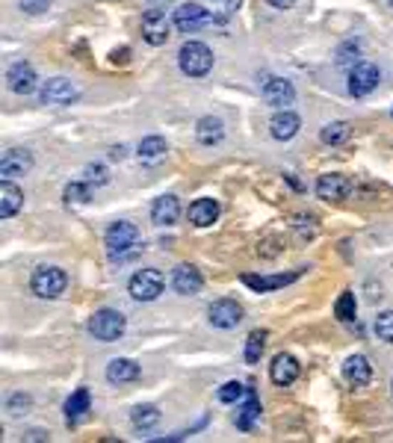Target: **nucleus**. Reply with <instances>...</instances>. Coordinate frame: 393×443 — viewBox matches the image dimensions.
<instances>
[{
	"mask_svg": "<svg viewBox=\"0 0 393 443\" xmlns=\"http://www.w3.org/2000/svg\"><path fill=\"white\" fill-rule=\"evenodd\" d=\"M140 246V228L133 222H112L107 231V251L112 260H125Z\"/></svg>",
	"mask_w": 393,
	"mask_h": 443,
	"instance_id": "nucleus-1",
	"label": "nucleus"
},
{
	"mask_svg": "<svg viewBox=\"0 0 393 443\" xmlns=\"http://www.w3.org/2000/svg\"><path fill=\"white\" fill-rule=\"evenodd\" d=\"M127 328V319L125 313L119 311H112V308H104V311H98L92 319H89V331L95 340H101V343H115Z\"/></svg>",
	"mask_w": 393,
	"mask_h": 443,
	"instance_id": "nucleus-2",
	"label": "nucleus"
},
{
	"mask_svg": "<svg viewBox=\"0 0 393 443\" xmlns=\"http://www.w3.org/2000/svg\"><path fill=\"white\" fill-rule=\"evenodd\" d=\"M178 66L187 77H204L213 68V51L204 42H187L178 53Z\"/></svg>",
	"mask_w": 393,
	"mask_h": 443,
	"instance_id": "nucleus-3",
	"label": "nucleus"
},
{
	"mask_svg": "<svg viewBox=\"0 0 393 443\" xmlns=\"http://www.w3.org/2000/svg\"><path fill=\"white\" fill-rule=\"evenodd\" d=\"M30 287L38 298H60L68 287V278L60 266H38L33 272V281H30Z\"/></svg>",
	"mask_w": 393,
	"mask_h": 443,
	"instance_id": "nucleus-4",
	"label": "nucleus"
},
{
	"mask_svg": "<svg viewBox=\"0 0 393 443\" xmlns=\"http://www.w3.org/2000/svg\"><path fill=\"white\" fill-rule=\"evenodd\" d=\"M163 284H166L163 272H157V269H140V272L130 278L127 290H130V296L136 301H154V298H160Z\"/></svg>",
	"mask_w": 393,
	"mask_h": 443,
	"instance_id": "nucleus-5",
	"label": "nucleus"
},
{
	"mask_svg": "<svg viewBox=\"0 0 393 443\" xmlns=\"http://www.w3.org/2000/svg\"><path fill=\"white\" fill-rule=\"evenodd\" d=\"M169 30H172V24H169V18H166V12L160 6H151L142 15V38H145L148 45H154V48L166 45L169 36H172Z\"/></svg>",
	"mask_w": 393,
	"mask_h": 443,
	"instance_id": "nucleus-6",
	"label": "nucleus"
},
{
	"mask_svg": "<svg viewBox=\"0 0 393 443\" xmlns=\"http://www.w3.org/2000/svg\"><path fill=\"white\" fill-rule=\"evenodd\" d=\"M379 80H382V74H379V68L372 63L352 66V71H349V95L352 98H364V95H370L372 89L379 86Z\"/></svg>",
	"mask_w": 393,
	"mask_h": 443,
	"instance_id": "nucleus-7",
	"label": "nucleus"
},
{
	"mask_svg": "<svg viewBox=\"0 0 393 443\" xmlns=\"http://www.w3.org/2000/svg\"><path fill=\"white\" fill-rule=\"evenodd\" d=\"M172 21H174V27H178L181 33H195V30H201L210 21V12L201 4H181L178 9H174Z\"/></svg>",
	"mask_w": 393,
	"mask_h": 443,
	"instance_id": "nucleus-8",
	"label": "nucleus"
},
{
	"mask_svg": "<svg viewBox=\"0 0 393 443\" xmlns=\"http://www.w3.org/2000/svg\"><path fill=\"white\" fill-rule=\"evenodd\" d=\"M207 316H210V322L216 328H237L243 322V308L234 298H219V301H213L210 305Z\"/></svg>",
	"mask_w": 393,
	"mask_h": 443,
	"instance_id": "nucleus-9",
	"label": "nucleus"
},
{
	"mask_svg": "<svg viewBox=\"0 0 393 443\" xmlns=\"http://www.w3.org/2000/svg\"><path fill=\"white\" fill-rule=\"evenodd\" d=\"M269 378L275 381L278 387H287L293 385V381L299 378V360L293 358V355H275L272 358V364H269Z\"/></svg>",
	"mask_w": 393,
	"mask_h": 443,
	"instance_id": "nucleus-10",
	"label": "nucleus"
},
{
	"mask_svg": "<svg viewBox=\"0 0 393 443\" xmlns=\"http://www.w3.org/2000/svg\"><path fill=\"white\" fill-rule=\"evenodd\" d=\"M77 98V89L71 86V80L66 77H53L42 86V104H53V107H63V104H71Z\"/></svg>",
	"mask_w": 393,
	"mask_h": 443,
	"instance_id": "nucleus-11",
	"label": "nucleus"
},
{
	"mask_svg": "<svg viewBox=\"0 0 393 443\" xmlns=\"http://www.w3.org/2000/svg\"><path fill=\"white\" fill-rule=\"evenodd\" d=\"M201 284H204V278H201V272L195 269L192 264H181L178 269L172 272V287H174V293H181V296H195L201 290Z\"/></svg>",
	"mask_w": 393,
	"mask_h": 443,
	"instance_id": "nucleus-12",
	"label": "nucleus"
},
{
	"mask_svg": "<svg viewBox=\"0 0 393 443\" xmlns=\"http://www.w3.org/2000/svg\"><path fill=\"white\" fill-rule=\"evenodd\" d=\"M352 192V180L346 174H323L317 180V195L325 201H343Z\"/></svg>",
	"mask_w": 393,
	"mask_h": 443,
	"instance_id": "nucleus-13",
	"label": "nucleus"
},
{
	"mask_svg": "<svg viewBox=\"0 0 393 443\" xmlns=\"http://www.w3.org/2000/svg\"><path fill=\"white\" fill-rule=\"evenodd\" d=\"M30 169H33V157L24 148H9L4 157H0V174L9 177V180L18 174H27Z\"/></svg>",
	"mask_w": 393,
	"mask_h": 443,
	"instance_id": "nucleus-14",
	"label": "nucleus"
},
{
	"mask_svg": "<svg viewBox=\"0 0 393 443\" xmlns=\"http://www.w3.org/2000/svg\"><path fill=\"white\" fill-rule=\"evenodd\" d=\"M293 98H296V89H293L290 80L272 77L263 83V100L269 107H287V104H293Z\"/></svg>",
	"mask_w": 393,
	"mask_h": 443,
	"instance_id": "nucleus-15",
	"label": "nucleus"
},
{
	"mask_svg": "<svg viewBox=\"0 0 393 443\" xmlns=\"http://www.w3.org/2000/svg\"><path fill=\"white\" fill-rule=\"evenodd\" d=\"M6 86L15 95H30L36 89V71H33V66L30 63H15L6 71Z\"/></svg>",
	"mask_w": 393,
	"mask_h": 443,
	"instance_id": "nucleus-16",
	"label": "nucleus"
},
{
	"mask_svg": "<svg viewBox=\"0 0 393 443\" xmlns=\"http://www.w3.org/2000/svg\"><path fill=\"white\" fill-rule=\"evenodd\" d=\"M299 127H302V118L296 113H290V110L275 113L272 122H269V133L278 139V142H290V139L299 133Z\"/></svg>",
	"mask_w": 393,
	"mask_h": 443,
	"instance_id": "nucleus-17",
	"label": "nucleus"
},
{
	"mask_svg": "<svg viewBox=\"0 0 393 443\" xmlns=\"http://www.w3.org/2000/svg\"><path fill=\"white\" fill-rule=\"evenodd\" d=\"M181 216V201L174 195H160L151 204V222L154 225H174Z\"/></svg>",
	"mask_w": 393,
	"mask_h": 443,
	"instance_id": "nucleus-18",
	"label": "nucleus"
},
{
	"mask_svg": "<svg viewBox=\"0 0 393 443\" xmlns=\"http://www.w3.org/2000/svg\"><path fill=\"white\" fill-rule=\"evenodd\" d=\"M296 278H299V272H290V275H243V284L251 287L254 293H269V290L293 284Z\"/></svg>",
	"mask_w": 393,
	"mask_h": 443,
	"instance_id": "nucleus-19",
	"label": "nucleus"
},
{
	"mask_svg": "<svg viewBox=\"0 0 393 443\" xmlns=\"http://www.w3.org/2000/svg\"><path fill=\"white\" fill-rule=\"evenodd\" d=\"M216 219H219V204L213 198H199L189 204V222L195 228H210Z\"/></svg>",
	"mask_w": 393,
	"mask_h": 443,
	"instance_id": "nucleus-20",
	"label": "nucleus"
},
{
	"mask_svg": "<svg viewBox=\"0 0 393 443\" xmlns=\"http://www.w3.org/2000/svg\"><path fill=\"white\" fill-rule=\"evenodd\" d=\"M140 378V364H133L130 358H115L107 364V381L110 385H127V381Z\"/></svg>",
	"mask_w": 393,
	"mask_h": 443,
	"instance_id": "nucleus-21",
	"label": "nucleus"
},
{
	"mask_svg": "<svg viewBox=\"0 0 393 443\" xmlns=\"http://www.w3.org/2000/svg\"><path fill=\"white\" fill-rule=\"evenodd\" d=\"M24 204V192L18 189L9 177H4V184H0V219H9L21 210Z\"/></svg>",
	"mask_w": 393,
	"mask_h": 443,
	"instance_id": "nucleus-22",
	"label": "nucleus"
},
{
	"mask_svg": "<svg viewBox=\"0 0 393 443\" xmlns=\"http://www.w3.org/2000/svg\"><path fill=\"white\" fill-rule=\"evenodd\" d=\"M343 375H346L349 385L364 387L367 381L372 378V367H370V360L364 355H352V358H346V364H343Z\"/></svg>",
	"mask_w": 393,
	"mask_h": 443,
	"instance_id": "nucleus-23",
	"label": "nucleus"
},
{
	"mask_svg": "<svg viewBox=\"0 0 393 443\" xmlns=\"http://www.w3.org/2000/svg\"><path fill=\"white\" fill-rule=\"evenodd\" d=\"M195 136H199L201 145H219L222 136H225V125L219 118L204 115V118H199V125H195Z\"/></svg>",
	"mask_w": 393,
	"mask_h": 443,
	"instance_id": "nucleus-24",
	"label": "nucleus"
},
{
	"mask_svg": "<svg viewBox=\"0 0 393 443\" xmlns=\"http://www.w3.org/2000/svg\"><path fill=\"white\" fill-rule=\"evenodd\" d=\"M169 154V145H166V139L163 136H148L140 142V160L148 166H157V163H163Z\"/></svg>",
	"mask_w": 393,
	"mask_h": 443,
	"instance_id": "nucleus-25",
	"label": "nucleus"
},
{
	"mask_svg": "<svg viewBox=\"0 0 393 443\" xmlns=\"http://www.w3.org/2000/svg\"><path fill=\"white\" fill-rule=\"evenodd\" d=\"M89 402H92V396H89L86 387L74 390V393L68 396V402H66V419H68V422H77V419H80V417L89 411Z\"/></svg>",
	"mask_w": 393,
	"mask_h": 443,
	"instance_id": "nucleus-26",
	"label": "nucleus"
},
{
	"mask_svg": "<svg viewBox=\"0 0 393 443\" xmlns=\"http://www.w3.org/2000/svg\"><path fill=\"white\" fill-rule=\"evenodd\" d=\"M261 417V402H258V396H254L251 390L246 393V405L237 411V429H243V432H248L251 426H254V419Z\"/></svg>",
	"mask_w": 393,
	"mask_h": 443,
	"instance_id": "nucleus-27",
	"label": "nucleus"
},
{
	"mask_svg": "<svg viewBox=\"0 0 393 443\" xmlns=\"http://www.w3.org/2000/svg\"><path fill=\"white\" fill-rule=\"evenodd\" d=\"M349 133H352L349 122H331V125H325V127H323L320 139H323L325 145H343L346 139H349Z\"/></svg>",
	"mask_w": 393,
	"mask_h": 443,
	"instance_id": "nucleus-28",
	"label": "nucleus"
},
{
	"mask_svg": "<svg viewBox=\"0 0 393 443\" xmlns=\"http://www.w3.org/2000/svg\"><path fill=\"white\" fill-rule=\"evenodd\" d=\"M130 419H133L136 429H154L157 422H160V411H157L154 405H140V408H133Z\"/></svg>",
	"mask_w": 393,
	"mask_h": 443,
	"instance_id": "nucleus-29",
	"label": "nucleus"
},
{
	"mask_svg": "<svg viewBox=\"0 0 393 443\" xmlns=\"http://www.w3.org/2000/svg\"><path fill=\"white\" fill-rule=\"evenodd\" d=\"M266 331H251L248 340H246V364H258L261 355H263V346H266Z\"/></svg>",
	"mask_w": 393,
	"mask_h": 443,
	"instance_id": "nucleus-30",
	"label": "nucleus"
},
{
	"mask_svg": "<svg viewBox=\"0 0 393 443\" xmlns=\"http://www.w3.org/2000/svg\"><path fill=\"white\" fill-rule=\"evenodd\" d=\"M334 313H337L340 322H352L358 313V301H355V293H343L337 301H334Z\"/></svg>",
	"mask_w": 393,
	"mask_h": 443,
	"instance_id": "nucleus-31",
	"label": "nucleus"
},
{
	"mask_svg": "<svg viewBox=\"0 0 393 443\" xmlns=\"http://www.w3.org/2000/svg\"><path fill=\"white\" fill-rule=\"evenodd\" d=\"M63 195H66L68 204H86L89 195H92V184H68Z\"/></svg>",
	"mask_w": 393,
	"mask_h": 443,
	"instance_id": "nucleus-32",
	"label": "nucleus"
},
{
	"mask_svg": "<svg viewBox=\"0 0 393 443\" xmlns=\"http://www.w3.org/2000/svg\"><path fill=\"white\" fill-rule=\"evenodd\" d=\"M248 393V387L243 381H228V385L219 387V402H240Z\"/></svg>",
	"mask_w": 393,
	"mask_h": 443,
	"instance_id": "nucleus-33",
	"label": "nucleus"
},
{
	"mask_svg": "<svg viewBox=\"0 0 393 443\" xmlns=\"http://www.w3.org/2000/svg\"><path fill=\"white\" fill-rule=\"evenodd\" d=\"M376 334L384 343H393V311H384L376 316Z\"/></svg>",
	"mask_w": 393,
	"mask_h": 443,
	"instance_id": "nucleus-34",
	"label": "nucleus"
},
{
	"mask_svg": "<svg viewBox=\"0 0 393 443\" xmlns=\"http://www.w3.org/2000/svg\"><path fill=\"white\" fill-rule=\"evenodd\" d=\"M30 408V396H24V393H15V396H9V402H6V411H12V414H21V411H27Z\"/></svg>",
	"mask_w": 393,
	"mask_h": 443,
	"instance_id": "nucleus-35",
	"label": "nucleus"
},
{
	"mask_svg": "<svg viewBox=\"0 0 393 443\" xmlns=\"http://www.w3.org/2000/svg\"><path fill=\"white\" fill-rule=\"evenodd\" d=\"M86 174H89V184H95V187H104L107 180H110L104 166H89V169H86Z\"/></svg>",
	"mask_w": 393,
	"mask_h": 443,
	"instance_id": "nucleus-36",
	"label": "nucleus"
},
{
	"mask_svg": "<svg viewBox=\"0 0 393 443\" xmlns=\"http://www.w3.org/2000/svg\"><path fill=\"white\" fill-rule=\"evenodd\" d=\"M51 6V0H21V9L30 12V15H38V12H45Z\"/></svg>",
	"mask_w": 393,
	"mask_h": 443,
	"instance_id": "nucleus-37",
	"label": "nucleus"
},
{
	"mask_svg": "<svg viewBox=\"0 0 393 443\" xmlns=\"http://www.w3.org/2000/svg\"><path fill=\"white\" fill-rule=\"evenodd\" d=\"M269 4H272L275 9H290L293 4H296V0H269Z\"/></svg>",
	"mask_w": 393,
	"mask_h": 443,
	"instance_id": "nucleus-38",
	"label": "nucleus"
},
{
	"mask_svg": "<svg viewBox=\"0 0 393 443\" xmlns=\"http://www.w3.org/2000/svg\"><path fill=\"white\" fill-rule=\"evenodd\" d=\"M110 157H112V160H122V157H125V148H122V145H119V148H112Z\"/></svg>",
	"mask_w": 393,
	"mask_h": 443,
	"instance_id": "nucleus-39",
	"label": "nucleus"
},
{
	"mask_svg": "<svg viewBox=\"0 0 393 443\" xmlns=\"http://www.w3.org/2000/svg\"><path fill=\"white\" fill-rule=\"evenodd\" d=\"M240 4H243V0H228V12H237Z\"/></svg>",
	"mask_w": 393,
	"mask_h": 443,
	"instance_id": "nucleus-40",
	"label": "nucleus"
},
{
	"mask_svg": "<svg viewBox=\"0 0 393 443\" xmlns=\"http://www.w3.org/2000/svg\"><path fill=\"white\" fill-rule=\"evenodd\" d=\"M390 4H393V0H390Z\"/></svg>",
	"mask_w": 393,
	"mask_h": 443,
	"instance_id": "nucleus-41",
	"label": "nucleus"
},
{
	"mask_svg": "<svg viewBox=\"0 0 393 443\" xmlns=\"http://www.w3.org/2000/svg\"><path fill=\"white\" fill-rule=\"evenodd\" d=\"M390 387H393V385H390Z\"/></svg>",
	"mask_w": 393,
	"mask_h": 443,
	"instance_id": "nucleus-42",
	"label": "nucleus"
}]
</instances>
